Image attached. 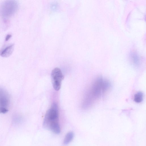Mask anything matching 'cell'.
<instances>
[{"label":"cell","instance_id":"obj_9","mask_svg":"<svg viewBox=\"0 0 146 146\" xmlns=\"http://www.w3.org/2000/svg\"><path fill=\"white\" fill-rule=\"evenodd\" d=\"M8 110L5 108L0 107V113H5L8 112Z\"/></svg>","mask_w":146,"mask_h":146},{"label":"cell","instance_id":"obj_10","mask_svg":"<svg viewBox=\"0 0 146 146\" xmlns=\"http://www.w3.org/2000/svg\"><path fill=\"white\" fill-rule=\"evenodd\" d=\"M11 36L10 34L7 35L5 38V40L7 41L11 37Z\"/></svg>","mask_w":146,"mask_h":146},{"label":"cell","instance_id":"obj_8","mask_svg":"<svg viewBox=\"0 0 146 146\" xmlns=\"http://www.w3.org/2000/svg\"><path fill=\"white\" fill-rule=\"evenodd\" d=\"M131 58L133 64L136 66H139L140 63L139 57L136 54H132L131 55Z\"/></svg>","mask_w":146,"mask_h":146},{"label":"cell","instance_id":"obj_5","mask_svg":"<svg viewBox=\"0 0 146 146\" xmlns=\"http://www.w3.org/2000/svg\"><path fill=\"white\" fill-rule=\"evenodd\" d=\"M14 46L13 44H11L5 47L0 51V55L3 57L9 56L13 52Z\"/></svg>","mask_w":146,"mask_h":146},{"label":"cell","instance_id":"obj_6","mask_svg":"<svg viewBox=\"0 0 146 146\" xmlns=\"http://www.w3.org/2000/svg\"><path fill=\"white\" fill-rule=\"evenodd\" d=\"M134 100L137 103L141 102L143 99V94L142 92L139 91L136 93L134 96Z\"/></svg>","mask_w":146,"mask_h":146},{"label":"cell","instance_id":"obj_3","mask_svg":"<svg viewBox=\"0 0 146 146\" xmlns=\"http://www.w3.org/2000/svg\"><path fill=\"white\" fill-rule=\"evenodd\" d=\"M18 4L15 1L7 0L4 1L0 7V13L4 18H8L15 13L18 10Z\"/></svg>","mask_w":146,"mask_h":146},{"label":"cell","instance_id":"obj_4","mask_svg":"<svg viewBox=\"0 0 146 146\" xmlns=\"http://www.w3.org/2000/svg\"><path fill=\"white\" fill-rule=\"evenodd\" d=\"M63 77L62 71L59 68H55L52 71V82L53 87L55 90L58 91L60 89Z\"/></svg>","mask_w":146,"mask_h":146},{"label":"cell","instance_id":"obj_2","mask_svg":"<svg viewBox=\"0 0 146 146\" xmlns=\"http://www.w3.org/2000/svg\"><path fill=\"white\" fill-rule=\"evenodd\" d=\"M43 126L45 129L58 134L60 129L59 123V113L58 105L53 103L47 111L44 116Z\"/></svg>","mask_w":146,"mask_h":146},{"label":"cell","instance_id":"obj_7","mask_svg":"<svg viewBox=\"0 0 146 146\" xmlns=\"http://www.w3.org/2000/svg\"><path fill=\"white\" fill-rule=\"evenodd\" d=\"M74 134L73 132H70L66 135L64 140V143L65 145L69 143L73 139Z\"/></svg>","mask_w":146,"mask_h":146},{"label":"cell","instance_id":"obj_1","mask_svg":"<svg viewBox=\"0 0 146 146\" xmlns=\"http://www.w3.org/2000/svg\"><path fill=\"white\" fill-rule=\"evenodd\" d=\"M111 83L102 76L97 78L90 88L86 92L83 102V106L86 108L91 107L95 101L100 98L111 88Z\"/></svg>","mask_w":146,"mask_h":146}]
</instances>
